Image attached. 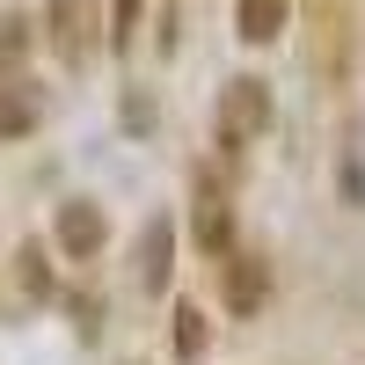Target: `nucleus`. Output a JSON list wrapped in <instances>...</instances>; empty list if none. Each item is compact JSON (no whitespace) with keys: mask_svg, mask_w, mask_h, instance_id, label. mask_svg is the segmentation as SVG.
<instances>
[{"mask_svg":"<svg viewBox=\"0 0 365 365\" xmlns=\"http://www.w3.org/2000/svg\"><path fill=\"white\" fill-rule=\"evenodd\" d=\"M263 132H270V88L249 81V73L227 81V88H220V154L241 161V146H256Z\"/></svg>","mask_w":365,"mask_h":365,"instance_id":"f257e3e1","label":"nucleus"},{"mask_svg":"<svg viewBox=\"0 0 365 365\" xmlns=\"http://www.w3.org/2000/svg\"><path fill=\"white\" fill-rule=\"evenodd\" d=\"M168 278H175V227L146 220V234H139V292H168Z\"/></svg>","mask_w":365,"mask_h":365,"instance_id":"f03ea898","label":"nucleus"},{"mask_svg":"<svg viewBox=\"0 0 365 365\" xmlns=\"http://www.w3.org/2000/svg\"><path fill=\"white\" fill-rule=\"evenodd\" d=\"M103 212L96 205H88V197H73V205H58V249H66V256H96L103 249Z\"/></svg>","mask_w":365,"mask_h":365,"instance_id":"7ed1b4c3","label":"nucleus"},{"mask_svg":"<svg viewBox=\"0 0 365 365\" xmlns=\"http://www.w3.org/2000/svg\"><path fill=\"white\" fill-rule=\"evenodd\" d=\"M234 37L241 44H278L285 37V0H234Z\"/></svg>","mask_w":365,"mask_h":365,"instance_id":"20e7f679","label":"nucleus"},{"mask_svg":"<svg viewBox=\"0 0 365 365\" xmlns=\"http://www.w3.org/2000/svg\"><path fill=\"white\" fill-rule=\"evenodd\" d=\"M263 299H270V270H263L256 256H234V263H227V307H234V314H256Z\"/></svg>","mask_w":365,"mask_h":365,"instance_id":"39448f33","label":"nucleus"},{"mask_svg":"<svg viewBox=\"0 0 365 365\" xmlns=\"http://www.w3.org/2000/svg\"><path fill=\"white\" fill-rule=\"evenodd\" d=\"M51 44H58V58H88V8L81 0H51Z\"/></svg>","mask_w":365,"mask_h":365,"instance_id":"423d86ee","label":"nucleus"},{"mask_svg":"<svg viewBox=\"0 0 365 365\" xmlns=\"http://www.w3.org/2000/svg\"><path fill=\"white\" fill-rule=\"evenodd\" d=\"M190 234H197V249L227 256V249H234V220H227V205H220V197H197V212H190Z\"/></svg>","mask_w":365,"mask_h":365,"instance_id":"0eeeda50","label":"nucleus"},{"mask_svg":"<svg viewBox=\"0 0 365 365\" xmlns=\"http://www.w3.org/2000/svg\"><path fill=\"white\" fill-rule=\"evenodd\" d=\"M29 44H37V37H29V22H22V15H0V81L29 66Z\"/></svg>","mask_w":365,"mask_h":365,"instance_id":"6e6552de","label":"nucleus"},{"mask_svg":"<svg viewBox=\"0 0 365 365\" xmlns=\"http://www.w3.org/2000/svg\"><path fill=\"white\" fill-rule=\"evenodd\" d=\"M15 278H22V292H29V299H44V292H51V263H44L37 241H22V249H15Z\"/></svg>","mask_w":365,"mask_h":365,"instance_id":"1a4fd4ad","label":"nucleus"},{"mask_svg":"<svg viewBox=\"0 0 365 365\" xmlns=\"http://www.w3.org/2000/svg\"><path fill=\"white\" fill-rule=\"evenodd\" d=\"M205 336H212V329H205V314H197V299H182V307H175V358H197Z\"/></svg>","mask_w":365,"mask_h":365,"instance_id":"9d476101","label":"nucleus"},{"mask_svg":"<svg viewBox=\"0 0 365 365\" xmlns=\"http://www.w3.org/2000/svg\"><path fill=\"white\" fill-rule=\"evenodd\" d=\"M139 8H146V0H110V51L139 44Z\"/></svg>","mask_w":365,"mask_h":365,"instance_id":"9b49d317","label":"nucleus"},{"mask_svg":"<svg viewBox=\"0 0 365 365\" xmlns=\"http://www.w3.org/2000/svg\"><path fill=\"white\" fill-rule=\"evenodd\" d=\"M29 125H37V110H29L22 96H8V88H0V139H22Z\"/></svg>","mask_w":365,"mask_h":365,"instance_id":"f8f14e48","label":"nucleus"},{"mask_svg":"<svg viewBox=\"0 0 365 365\" xmlns=\"http://www.w3.org/2000/svg\"><path fill=\"white\" fill-rule=\"evenodd\" d=\"M344 205H365V154H344Z\"/></svg>","mask_w":365,"mask_h":365,"instance_id":"ddd939ff","label":"nucleus"}]
</instances>
